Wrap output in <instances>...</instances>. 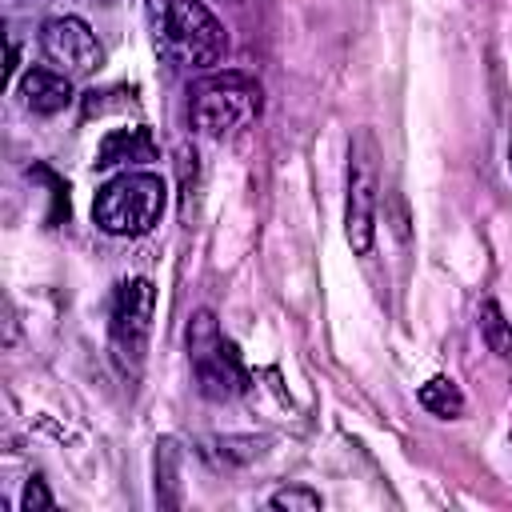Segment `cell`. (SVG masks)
<instances>
[{
	"mask_svg": "<svg viewBox=\"0 0 512 512\" xmlns=\"http://www.w3.org/2000/svg\"><path fill=\"white\" fill-rule=\"evenodd\" d=\"M148 32L176 72H212L228 52V32L204 0H148Z\"/></svg>",
	"mask_w": 512,
	"mask_h": 512,
	"instance_id": "obj_1",
	"label": "cell"
},
{
	"mask_svg": "<svg viewBox=\"0 0 512 512\" xmlns=\"http://www.w3.org/2000/svg\"><path fill=\"white\" fill-rule=\"evenodd\" d=\"M168 204V184L156 172H120L100 184L92 200V220L108 236H144L160 224Z\"/></svg>",
	"mask_w": 512,
	"mask_h": 512,
	"instance_id": "obj_2",
	"label": "cell"
},
{
	"mask_svg": "<svg viewBox=\"0 0 512 512\" xmlns=\"http://www.w3.org/2000/svg\"><path fill=\"white\" fill-rule=\"evenodd\" d=\"M264 92L248 72H216L192 88V128L204 136H232L260 116Z\"/></svg>",
	"mask_w": 512,
	"mask_h": 512,
	"instance_id": "obj_3",
	"label": "cell"
},
{
	"mask_svg": "<svg viewBox=\"0 0 512 512\" xmlns=\"http://www.w3.org/2000/svg\"><path fill=\"white\" fill-rule=\"evenodd\" d=\"M188 360L196 372V388L208 400H236L248 388L244 360L232 340H224L212 312H196L188 324Z\"/></svg>",
	"mask_w": 512,
	"mask_h": 512,
	"instance_id": "obj_4",
	"label": "cell"
},
{
	"mask_svg": "<svg viewBox=\"0 0 512 512\" xmlns=\"http://www.w3.org/2000/svg\"><path fill=\"white\" fill-rule=\"evenodd\" d=\"M376 192H380L376 144L368 132H360L348 152V204H344V236L356 256H368L376 240Z\"/></svg>",
	"mask_w": 512,
	"mask_h": 512,
	"instance_id": "obj_5",
	"label": "cell"
},
{
	"mask_svg": "<svg viewBox=\"0 0 512 512\" xmlns=\"http://www.w3.org/2000/svg\"><path fill=\"white\" fill-rule=\"evenodd\" d=\"M40 52L60 68L64 76H92L104 60V48L96 32L80 16H52L40 24Z\"/></svg>",
	"mask_w": 512,
	"mask_h": 512,
	"instance_id": "obj_6",
	"label": "cell"
},
{
	"mask_svg": "<svg viewBox=\"0 0 512 512\" xmlns=\"http://www.w3.org/2000/svg\"><path fill=\"white\" fill-rule=\"evenodd\" d=\"M152 308H156V288L144 276H132L116 288L112 296V344L124 360H140L148 328H152Z\"/></svg>",
	"mask_w": 512,
	"mask_h": 512,
	"instance_id": "obj_7",
	"label": "cell"
},
{
	"mask_svg": "<svg viewBox=\"0 0 512 512\" xmlns=\"http://www.w3.org/2000/svg\"><path fill=\"white\" fill-rule=\"evenodd\" d=\"M20 96L36 116H52L72 100V76L60 68H28L20 76Z\"/></svg>",
	"mask_w": 512,
	"mask_h": 512,
	"instance_id": "obj_8",
	"label": "cell"
},
{
	"mask_svg": "<svg viewBox=\"0 0 512 512\" xmlns=\"http://www.w3.org/2000/svg\"><path fill=\"white\" fill-rule=\"evenodd\" d=\"M140 160H156V140L148 128H116L104 136V144L96 152V168L140 164Z\"/></svg>",
	"mask_w": 512,
	"mask_h": 512,
	"instance_id": "obj_9",
	"label": "cell"
},
{
	"mask_svg": "<svg viewBox=\"0 0 512 512\" xmlns=\"http://www.w3.org/2000/svg\"><path fill=\"white\" fill-rule=\"evenodd\" d=\"M416 400H420V408H428L432 416H444V420H456L464 412V392L448 376H432L428 384H420Z\"/></svg>",
	"mask_w": 512,
	"mask_h": 512,
	"instance_id": "obj_10",
	"label": "cell"
},
{
	"mask_svg": "<svg viewBox=\"0 0 512 512\" xmlns=\"http://www.w3.org/2000/svg\"><path fill=\"white\" fill-rule=\"evenodd\" d=\"M480 336H484V344L500 360H512V324L504 320V312H500L496 300H484L480 304Z\"/></svg>",
	"mask_w": 512,
	"mask_h": 512,
	"instance_id": "obj_11",
	"label": "cell"
},
{
	"mask_svg": "<svg viewBox=\"0 0 512 512\" xmlns=\"http://www.w3.org/2000/svg\"><path fill=\"white\" fill-rule=\"evenodd\" d=\"M260 452H264V440H256V436H212V440H204V456H212L220 464H244Z\"/></svg>",
	"mask_w": 512,
	"mask_h": 512,
	"instance_id": "obj_12",
	"label": "cell"
},
{
	"mask_svg": "<svg viewBox=\"0 0 512 512\" xmlns=\"http://www.w3.org/2000/svg\"><path fill=\"white\" fill-rule=\"evenodd\" d=\"M272 508H288V512H320V492H312V488H280V492H272V500H268Z\"/></svg>",
	"mask_w": 512,
	"mask_h": 512,
	"instance_id": "obj_13",
	"label": "cell"
},
{
	"mask_svg": "<svg viewBox=\"0 0 512 512\" xmlns=\"http://www.w3.org/2000/svg\"><path fill=\"white\" fill-rule=\"evenodd\" d=\"M20 508L32 512V508H52V496L44 488V480H28L24 484V496H20Z\"/></svg>",
	"mask_w": 512,
	"mask_h": 512,
	"instance_id": "obj_14",
	"label": "cell"
},
{
	"mask_svg": "<svg viewBox=\"0 0 512 512\" xmlns=\"http://www.w3.org/2000/svg\"><path fill=\"white\" fill-rule=\"evenodd\" d=\"M16 68H20V48H16V40H8V80L16 76Z\"/></svg>",
	"mask_w": 512,
	"mask_h": 512,
	"instance_id": "obj_15",
	"label": "cell"
},
{
	"mask_svg": "<svg viewBox=\"0 0 512 512\" xmlns=\"http://www.w3.org/2000/svg\"><path fill=\"white\" fill-rule=\"evenodd\" d=\"M508 180H512V116H508Z\"/></svg>",
	"mask_w": 512,
	"mask_h": 512,
	"instance_id": "obj_16",
	"label": "cell"
}]
</instances>
